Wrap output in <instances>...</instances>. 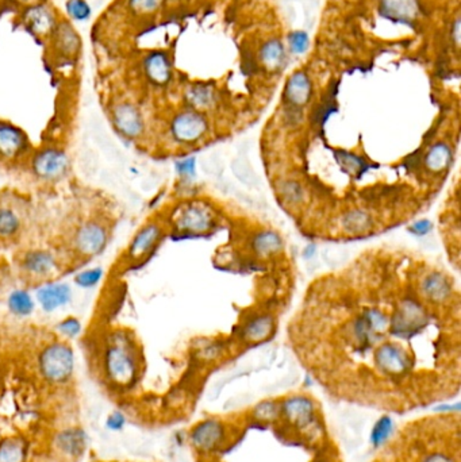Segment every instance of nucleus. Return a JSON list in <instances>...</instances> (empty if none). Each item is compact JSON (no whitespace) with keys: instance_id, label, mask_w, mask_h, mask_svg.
<instances>
[{"instance_id":"obj_1","label":"nucleus","mask_w":461,"mask_h":462,"mask_svg":"<svg viewBox=\"0 0 461 462\" xmlns=\"http://www.w3.org/2000/svg\"><path fill=\"white\" fill-rule=\"evenodd\" d=\"M187 441L194 462H345L322 403L306 392L207 412Z\"/></svg>"},{"instance_id":"obj_2","label":"nucleus","mask_w":461,"mask_h":462,"mask_svg":"<svg viewBox=\"0 0 461 462\" xmlns=\"http://www.w3.org/2000/svg\"><path fill=\"white\" fill-rule=\"evenodd\" d=\"M76 388L46 381L29 346L0 364V462H79L87 437Z\"/></svg>"},{"instance_id":"obj_3","label":"nucleus","mask_w":461,"mask_h":462,"mask_svg":"<svg viewBox=\"0 0 461 462\" xmlns=\"http://www.w3.org/2000/svg\"><path fill=\"white\" fill-rule=\"evenodd\" d=\"M89 373L127 413L145 373L142 346L132 328L108 326L87 340Z\"/></svg>"},{"instance_id":"obj_4","label":"nucleus","mask_w":461,"mask_h":462,"mask_svg":"<svg viewBox=\"0 0 461 462\" xmlns=\"http://www.w3.org/2000/svg\"><path fill=\"white\" fill-rule=\"evenodd\" d=\"M371 462H461L460 412H434L400 425Z\"/></svg>"},{"instance_id":"obj_5","label":"nucleus","mask_w":461,"mask_h":462,"mask_svg":"<svg viewBox=\"0 0 461 462\" xmlns=\"http://www.w3.org/2000/svg\"><path fill=\"white\" fill-rule=\"evenodd\" d=\"M114 229L115 219L106 208L80 210L69 215L53 245L64 255L72 272L102 255L113 238Z\"/></svg>"},{"instance_id":"obj_6","label":"nucleus","mask_w":461,"mask_h":462,"mask_svg":"<svg viewBox=\"0 0 461 462\" xmlns=\"http://www.w3.org/2000/svg\"><path fill=\"white\" fill-rule=\"evenodd\" d=\"M15 265L22 280L27 285L37 287L57 281L60 276L70 272L65 257L53 243L20 249L15 256Z\"/></svg>"},{"instance_id":"obj_7","label":"nucleus","mask_w":461,"mask_h":462,"mask_svg":"<svg viewBox=\"0 0 461 462\" xmlns=\"http://www.w3.org/2000/svg\"><path fill=\"white\" fill-rule=\"evenodd\" d=\"M70 171L68 152L56 143L34 146L22 174L30 177L35 186L54 187L63 183Z\"/></svg>"},{"instance_id":"obj_8","label":"nucleus","mask_w":461,"mask_h":462,"mask_svg":"<svg viewBox=\"0 0 461 462\" xmlns=\"http://www.w3.org/2000/svg\"><path fill=\"white\" fill-rule=\"evenodd\" d=\"M32 221V205L17 191H0V248L14 246L23 240Z\"/></svg>"},{"instance_id":"obj_9","label":"nucleus","mask_w":461,"mask_h":462,"mask_svg":"<svg viewBox=\"0 0 461 462\" xmlns=\"http://www.w3.org/2000/svg\"><path fill=\"white\" fill-rule=\"evenodd\" d=\"M34 150L27 131L15 122L0 117V169L22 173Z\"/></svg>"},{"instance_id":"obj_10","label":"nucleus","mask_w":461,"mask_h":462,"mask_svg":"<svg viewBox=\"0 0 461 462\" xmlns=\"http://www.w3.org/2000/svg\"><path fill=\"white\" fill-rule=\"evenodd\" d=\"M161 227L154 222L146 223L138 229L115 264L118 274H126V271H130L145 262V259L152 255L156 245L161 238Z\"/></svg>"},{"instance_id":"obj_11","label":"nucleus","mask_w":461,"mask_h":462,"mask_svg":"<svg viewBox=\"0 0 461 462\" xmlns=\"http://www.w3.org/2000/svg\"><path fill=\"white\" fill-rule=\"evenodd\" d=\"M427 326L424 308L412 300H406L395 314L393 335L396 340H412Z\"/></svg>"},{"instance_id":"obj_12","label":"nucleus","mask_w":461,"mask_h":462,"mask_svg":"<svg viewBox=\"0 0 461 462\" xmlns=\"http://www.w3.org/2000/svg\"><path fill=\"white\" fill-rule=\"evenodd\" d=\"M206 131V122L196 113H180L171 122V133L179 142H194Z\"/></svg>"},{"instance_id":"obj_13","label":"nucleus","mask_w":461,"mask_h":462,"mask_svg":"<svg viewBox=\"0 0 461 462\" xmlns=\"http://www.w3.org/2000/svg\"><path fill=\"white\" fill-rule=\"evenodd\" d=\"M70 297H72V292L68 285L57 281H51L41 285L37 293V299L39 304L45 311L49 312L68 304Z\"/></svg>"},{"instance_id":"obj_14","label":"nucleus","mask_w":461,"mask_h":462,"mask_svg":"<svg viewBox=\"0 0 461 462\" xmlns=\"http://www.w3.org/2000/svg\"><path fill=\"white\" fill-rule=\"evenodd\" d=\"M177 226L182 230L186 231H205L210 224V217L207 211L201 207H188L183 212H180V217L177 218Z\"/></svg>"},{"instance_id":"obj_15","label":"nucleus","mask_w":461,"mask_h":462,"mask_svg":"<svg viewBox=\"0 0 461 462\" xmlns=\"http://www.w3.org/2000/svg\"><path fill=\"white\" fill-rule=\"evenodd\" d=\"M10 311L17 316H27L34 309V300L25 290L14 291L8 297Z\"/></svg>"},{"instance_id":"obj_16","label":"nucleus","mask_w":461,"mask_h":462,"mask_svg":"<svg viewBox=\"0 0 461 462\" xmlns=\"http://www.w3.org/2000/svg\"><path fill=\"white\" fill-rule=\"evenodd\" d=\"M342 227L349 233H364L371 227V218L364 211H351L342 218Z\"/></svg>"},{"instance_id":"obj_17","label":"nucleus","mask_w":461,"mask_h":462,"mask_svg":"<svg viewBox=\"0 0 461 462\" xmlns=\"http://www.w3.org/2000/svg\"><path fill=\"white\" fill-rule=\"evenodd\" d=\"M424 291L433 300H444L449 295V285L441 274H430L424 283Z\"/></svg>"},{"instance_id":"obj_18","label":"nucleus","mask_w":461,"mask_h":462,"mask_svg":"<svg viewBox=\"0 0 461 462\" xmlns=\"http://www.w3.org/2000/svg\"><path fill=\"white\" fill-rule=\"evenodd\" d=\"M272 328H274L272 319L270 316H261V318L253 321L251 325L246 327L245 337L249 341L258 342V341H263V340L268 338L270 334L272 333Z\"/></svg>"},{"instance_id":"obj_19","label":"nucleus","mask_w":461,"mask_h":462,"mask_svg":"<svg viewBox=\"0 0 461 462\" xmlns=\"http://www.w3.org/2000/svg\"><path fill=\"white\" fill-rule=\"evenodd\" d=\"M289 99L293 104L302 105L308 102V95H310V86H308V79L302 75H295L291 79L289 84Z\"/></svg>"},{"instance_id":"obj_20","label":"nucleus","mask_w":461,"mask_h":462,"mask_svg":"<svg viewBox=\"0 0 461 462\" xmlns=\"http://www.w3.org/2000/svg\"><path fill=\"white\" fill-rule=\"evenodd\" d=\"M449 161H450V150L444 143H437L427 154V168L431 171H443L449 165Z\"/></svg>"},{"instance_id":"obj_21","label":"nucleus","mask_w":461,"mask_h":462,"mask_svg":"<svg viewBox=\"0 0 461 462\" xmlns=\"http://www.w3.org/2000/svg\"><path fill=\"white\" fill-rule=\"evenodd\" d=\"M232 171L239 181L248 187H256L260 183V179L255 169L242 158H237L232 162Z\"/></svg>"},{"instance_id":"obj_22","label":"nucleus","mask_w":461,"mask_h":462,"mask_svg":"<svg viewBox=\"0 0 461 462\" xmlns=\"http://www.w3.org/2000/svg\"><path fill=\"white\" fill-rule=\"evenodd\" d=\"M282 240L274 233H263L255 240V249L258 255H270L279 250Z\"/></svg>"},{"instance_id":"obj_23","label":"nucleus","mask_w":461,"mask_h":462,"mask_svg":"<svg viewBox=\"0 0 461 462\" xmlns=\"http://www.w3.org/2000/svg\"><path fill=\"white\" fill-rule=\"evenodd\" d=\"M80 327H82V325H80L79 319H76L75 316H68L57 325V331L61 337L70 340V338H73L79 334Z\"/></svg>"},{"instance_id":"obj_24","label":"nucleus","mask_w":461,"mask_h":462,"mask_svg":"<svg viewBox=\"0 0 461 462\" xmlns=\"http://www.w3.org/2000/svg\"><path fill=\"white\" fill-rule=\"evenodd\" d=\"M101 278H102V271L99 268H95V269H88L86 272L77 274L75 281L77 285H80L83 288H91V287H95Z\"/></svg>"},{"instance_id":"obj_25","label":"nucleus","mask_w":461,"mask_h":462,"mask_svg":"<svg viewBox=\"0 0 461 462\" xmlns=\"http://www.w3.org/2000/svg\"><path fill=\"white\" fill-rule=\"evenodd\" d=\"M324 256V261L327 264H342L348 259L349 257V253L346 249H343L341 246H329L326 248L322 253Z\"/></svg>"},{"instance_id":"obj_26","label":"nucleus","mask_w":461,"mask_h":462,"mask_svg":"<svg viewBox=\"0 0 461 462\" xmlns=\"http://www.w3.org/2000/svg\"><path fill=\"white\" fill-rule=\"evenodd\" d=\"M202 168L207 174H220L223 171L222 158L218 154H207L202 158Z\"/></svg>"},{"instance_id":"obj_27","label":"nucleus","mask_w":461,"mask_h":462,"mask_svg":"<svg viewBox=\"0 0 461 462\" xmlns=\"http://www.w3.org/2000/svg\"><path fill=\"white\" fill-rule=\"evenodd\" d=\"M340 161H341L342 167L345 168V171L359 174L360 172L364 169V162L362 160H360L359 157L352 155V154L341 153L339 155Z\"/></svg>"},{"instance_id":"obj_28","label":"nucleus","mask_w":461,"mask_h":462,"mask_svg":"<svg viewBox=\"0 0 461 462\" xmlns=\"http://www.w3.org/2000/svg\"><path fill=\"white\" fill-rule=\"evenodd\" d=\"M283 193L291 202H298L302 198V191L296 183H286L283 186Z\"/></svg>"},{"instance_id":"obj_29","label":"nucleus","mask_w":461,"mask_h":462,"mask_svg":"<svg viewBox=\"0 0 461 462\" xmlns=\"http://www.w3.org/2000/svg\"><path fill=\"white\" fill-rule=\"evenodd\" d=\"M125 425V416L120 411H114L110 416H108V422L107 426L111 430H120Z\"/></svg>"},{"instance_id":"obj_30","label":"nucleus","mask_w":461,"mask_h":462,"mask_svg":"<svg viewBox=\"0 0 461 462\" xmlns=\"http://www.w3.org/2000/svg\"><path fill=\"white\" fill-rule=\"evenodd\" d=\"M292 46H293V49L296 51H305L306 49V46H308V39H306V35L305 34H295V37H293V39H292Z\"/></svg>"},{"instance_id":"obj_31","label":"nucleus","mask_w":461,"mask_h":462,"mask_svg":"<svg viewBox=\"0 0 461 462\" xmlns=\"http://www.w3.org/2000/svg\"><path fill=\"white\" fill-rule=\"evenodd\" d=\"M430 227H431V224L427 222V221H421V222L415 223V224L411 227V230H412L414 233H418V234H425V233L429 231Z\"/></svg>"},{"instance_id":"obj_32","label":"nucleus","mask_w":461,"mask_h":462,"mask_svg":"<svg viewBox=\"0 0 461 462\" xmlns=\"http://www.w3.org/2000/svg\"><path fill=\"white\" fill-rule=\"evenodd\" d=\"M179 171L182 173H194V160H187L179 164Z\"/></svg>"},{"instance_id":"obj_33","label":"nucleus","mask_w":461,"mask_h":462,"mask_svg":"<svg viewBox=\"0 0 461 462\" xmlns=\"http://www.w3.org/2000/svg\"><path fill=\"white\" fill-rule=\"evenodd\" d=\"M99 462H120V461H99ZM126 462H133V461H126ZM139 462V461H136Z\"/></svg>"}]
</instances>
